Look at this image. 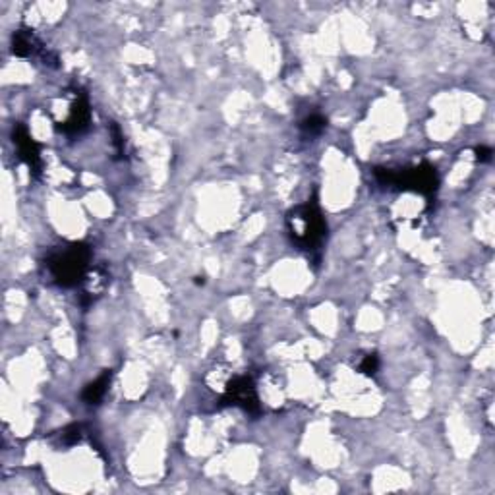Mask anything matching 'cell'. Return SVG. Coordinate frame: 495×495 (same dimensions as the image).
<instances>
[{
	"instance_id": "13",
	"label": "cell",
	"mask_w": 495,
	"mask_h": 495,
	"mask_svg": "<svg viewBox=\"0 0 495 495\" xmlns=\"http://www.w3.org/2000/svg\"><path fill=\"white\" fill-rule=\"evenodd\" d=\"M491 155H494V151L489 149V147H476V157H478V161H482V163H486V161L491 159Z\"/></svg>"
},
{
	"instance_id": "4",
	"label": "cell",
	"mask_w": 495,
	"mask_h": 495,
	"mask_svg": "<svg viewBox=\"0 0 495 495\" xmlns=\"http://www.w3.org/2000/svg\"><path fill=\"white\" fill-rule=\"evenodd\" d=\"M221 406H240L250 414H259V396L256 393L253 380L248 375H238L230 380L225 396L221 399Z\"/></svg>"
},
{
	"instance_id": "8",
	"label": "cell",
	"mask_w": 495,
	"mask_h": 495,
	"mask_svg": "<svg viewBox=\"0 0 495 495\" xmlns=\"http://www.w3.org/2000/svg\"><path fill=\"white\" fill-rule=\"evenodd\" d=\"M37 46L39 43L35 35H33V31L25 30V27L14 31V35H12V53L15 56H20V58L31 56L37 51Z\"/></svg>"
},
{
	"instance_id": "2",
	"label": "cell",
	"mask_w": 495,
	"mask_h": 495,
	"mask_svg": "<svg viewBox=\"0 0 495 495\" xmlns=\"http://www.w3.org/2000/svg\"><path fill=\"white\" fill-rule=\"evenodd\" d=\"M89 259H92L89 246L84 242H74L66 248L54 250L46 258V267L56 284L70 289L84 281L89 269Z\"/></svg>"
},
{
	"instance_id": "11",
	"label": "cell",
	"mask_w": 495,
	"mask_h": 495,
	"mask_svg": "<svg viewBox=\"0 0 495 495\" xmlns=\"http://www.w3.org/2000/svg\"><path fill=\"white\" fill-rule=\"evenodd\" d=\"M377 370H380V358H377V354H368V356H364L362 364H360V372L372 377V375L377 373Z\"/></svg>"
},
{
	"instance_id": "12",
	"label": "cell",
	"mask_w": 495,
	"mask_h": 495,
	"mask_svg": "<svg viewBox=\"0 0 495 495\" xmlns=\"http://www.w3.org/2000/svg\"><path fill=\"white\" fill-rule=\"evenodd\" d=\"M111 132H113V144L116 145V149H118V153H123V144H124V139H123V134H120V128L116 126V124H113L111 126Z\"/></svg>"
},
{
	"instance_id": "14",
	"label": "cell",
	"mask_w": 495,
	"mask_h": 495,
	"mask_svg": "<svg viewBox=\"0 0 495 495\" xmlns=\"http://www.w3.org/2000/svg\"><path fill=\"white\" fill-rule=\"evenodd\" d=\"M203 282H206L203 281V277H198V279H196V284H203Z\"/></svg>"
},
{
	"instance_id": "9",
	"label": "cell",
	"mask_w": 495,
	"mask_h": 495,
	"mask_svg": "<svg viewBox=\"0 0 495 495\" xmlns=\"http://www.w3.org/2000/svg\"><path fill=\"white\" fill-rule=\"evenodd\" d=\"M325 126H327V120H325V118H323L320 113H313V115L306 116L304 120L300 123V130H302V134L308 137L320 136L321 132L325 130Z\"/></svg>"
},
{
	"instance_id": "5",
	"label": "cell",
	"mask_w": 495,
	"mask_h": 495,
	"mask_svg": "<svg viewBox=\"0 0 495 495\" xmlns=\"http://www.w3.org/2000/svg\"><path fill=\"white\" fill-rule=\"evenodd\" d=\"M12 142L18 147V157L22 163H25L30 167L31 175L37 178L41 175V168H43V161H41V147L39 144L31 137V134L27 132V128L23 124H15L12 130Z\"/></svg>"
},
{
	"instance_id": "10",
	"label": "cell",
	"mask_w": 495,
	"mask_h": 495,
	"mask_svg": "<svg viewBox=\"0 0 495 495\" xmlns=\"http://www.w3.org/2000/svg\"><path fill=\"white\" fill-rule=\"evenodd\" d=\"M82 439V426L80 424H72V426L64 427L61 434L62 445H76Z\"/></svg>"
},
{
	"instance_id": "6",
	"label": "cell",
	"mask_w": 495,
	"mask_h": 495,
	"mask_svg": "<svg viewBox=\"0 0 495 495\" xmlns=\"http://www.w3.org/2000/svg\"><path fill=\"white\" fill-rule=\"evenodd\" d=\"M89 120H92L89 103H87L85 93H80L77 99L72 103L68 120H64V123H62L61 126H56V128H58V132H62V134H66V136H80L82 132L87 130Z\"/></svg>"
},
{
	"instance_id": "7",
	"label": "cell",
	"mask_w": 495,
	"mask_h": 495,
	"mask_svg": "<svg viewBox=\"0 0 495 495\" xmlns=\"http://www.w3.org/2000/svg\"><path fill=\"white\" fill-rule=\"evenodd\" d=\"M111 377H113V372L111 370H105L101 373L99 377L95 381H92L87 387L84 389L82 393V399H84L85 404H99L103 401V396L107 395L108 385H111Z\"/></svg>"
},
{
	"instance_id": "1",
	"label": "cell",
	"mask_w": 495,
	"mask_h": 495,
	"mask_svg": "<svg viewBox=\"0 0 495 495\" xmlns=\"http://www.w3.org/2000/svg\"><path fill=\"white\" fill-rule=\"evenodd\" d=\"M287 229H289L292 244L302 251H318L327 237V223L321 215L318 198L313 196L302 206H296L287 215Z\"/></svg>"
},
{
	"instance_id": "3",
	"label": "cell",
	"mask_w": 495,
	"mask_h": 495,
	"mask_svg": "<svg viewBox=\"0 0 495 495\" xmlns=\"http://www.w3.org/2000/svg\"><path fill=\"white\" fill-rule=\"evenodd\" d=\"M373 176L381 186L399 188V190L404 192H418L426 198H432L437 192V186H439L437 170L430 163H420L418 167L403 168V170L377 167L373 168Z\"/></svg>"
}]
</instances>
